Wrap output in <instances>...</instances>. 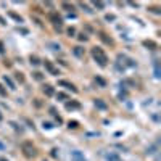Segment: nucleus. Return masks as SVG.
I'll use <instances>...</instances> for the list:
<instances>
[{"instance_id": "nucleus-1", "label": "nucleus", "mask_w": 161, "mask_h": 161, "mask_svg": "<svg viewBox=\"0 0 161 161\" xmlns=\"http://www.w3.org/2000/svg\"><path fill=\"white\" fill-rule=\"evenodd\" d=\"M92 57H94V60L97 63H99V66L105 68V66L108 65V57H107V53L103 52L102 47H94L92 48Z\"/></svg>"}, {"instance_id": "nucleus-2", "label": "nucleus", "mask_w": 161, "mask_h": 161, "mask_svg": "<svg viewBox=\"0 0 161 161\" xmlns=\"http://www.w3.org/2000/svg\"><path fill=\"white\" fill-rule=\"evenodd\" d=\"M134 66H137V63H135L134 60L127 58V57H126V55H123V53L118 55V58H116V68L119 69V71H124L126 68H134Z\"/></svg>"}, {"instance_id": "nucleus-3", "label": "nucleus", "mask_w": 161, "mask_h": 161, "mask_svg": "<svg viewBox=\"0 0 161 161\" xmlns=\"http://www.w3.org/2000/svg\"><path fill=\"white\" fill-rule=\"evenodd\" d=\"M21 151H23V155L27 159H32V158L37 156V150H36V147L32 145V142H23V145H21Z\"/></svg>"}, {"instance_id": "nucleus-4", "label": "nucleus", "mask_w": 161, "mask_h": 161, "mask_svg": "<svg viewBox=\"0 0 161 161\" xmlns=\"http://www.w3.org/2000/svg\"><path fill=\"white\" fill-rule=\"evenodd\" d=\"M50 21L53 23V26H55V29H58V31H61V27H63V19H61V16L58 15V13H50Z\"/></svg>"}, {"instance_id": "nucleus-5", "label": "nucleus", "mask_w": 161, "mask_h": 161, "mask_svg": "<svg viewBox=\"0 0 161 161\" xmlns=\"http://www.w3.org/2000/svg\"><path fill=\"white\" fill-rule=\"evenodd\" d=\"M58 86H61V87H65V89H68V90H71V92H78V89L74 87V84L73 82H69V81H65V79H61V81H58Z\"/></svg>"}, {"instance_id": "nucleus-6", "label": "nucleus", "mask_w": 161, "mask_h": 161, "mask_svg": "<svg viewBox=\"0 0 161 161\" xmlns=\"http://www.w3.org/2000/svg\"><path fill=\"white\" fill-rule=\"evenodd\" d=\"M44 65H45V68H47V71H48V73H50V74H53V76H58V74H60V71H58V68H55L52 61H47V60H45V61H44Z\"/></svg>"}, {"instance_id": "nucleus-7", "label": "nucleus", "mask_w": 161, "mask_h": 161, "mask_svg": "<svg viewBox=\"0 0 161 161\" xmlns=\"http://www.w3.org/2000/svg\"><path fill=\"white\" fill-rule=\"evenodd\" d=\"M99 37H100V39H102V42H105L107 45H113V44H115L113 39H111V37L108 36V34H105V32H100V34H99Z\"/></svg>"}, {"instance_id": "nucleus-8", "label": "nucleus", "mask_w": 161, "mask_h": 161, "mask_svg": "<svg viewBox=\"0 0 161 161\" xmlns=\"http://www.w3.org/2000/svg\"><path fill=\"white\" fill-rule=\"evenodd\" d=\"M42 90H44V94L47 97H52L55 94V89H53V86H50V84H45V86L42 87Z\"/></svg>"}, {"instance_id": "nucleus-9", "label": "nucleus", "mask_w": 161, "mask_h": 161, "mask_svg": "<svg viewBox=\"0 0 161 161\" xmlns=\"http://www.w3.org/2000/svg\"><path fill=\"white\" fill-rule=\"evenodd\" d=\"M94 105H95L99 110H107V108H108V105L105 103L102 99H95V100H94Z\"/></svg>"}, {"instance_id": "nucleus-10", "label": "nucleus", "mask_w": 161, "mask_h": 161, "mask_svg": "<svg viewBox=\"0 0 161 161\" xmlns=\"http://www.w3.org/2000/svg\"><path fill=\"white\" fill-rule=\"evenodd\" d=\"M65 108H66V110H79V108H81V103H79V102H68V103L65 105Z\"/></svg>"}, {"instance_id": "nucleus-11", "label": "nucleus", "mask_w": 161, "mask_h": 161, "mask_svg": "<svg viewBox=\"0 0 161 161\" xmlns=\"http://www.w3.org/2000/svg\"><path fill=\"white\" fill-rule=\"evenodd\" d=\"M143 47L150 48V50H155V48H158L156 42H153V40H143Z\"/></svg>"}, {"instance_id": "nucleus-12", "label": "nucleus", "mask_w": 161, "mask_h": 161, "mask_svg": "<svg viewBox=\"0 0 161 161\" xmlns=\"http://www.w3.org/2000/svg\"><path fill=\"white\" fill-rule=\"evenodd\" d=\"M73 53H74L78 58H82L86 52H84V48H82V47H74V48H73Z\"/></svg>"}, {"instance_id": "nucleus-13", "label": "nucleus", "mask_w": 161, "mask_h": 161, "mask_svg": "<svg viewBox=\"0 0 161 161\" xmlns=\"http://www.w3.org/2000/svg\"><path fill=\"white\" fill-rule=\"evenodd\" d=\"M3 82H5V84H6V86H8V87H10L11 90H15V89H16L15 82H13V81H11V79L8 78V76H3Z\"/></svg>"}, {"instance_id": "nucleus-14", "label": "nucleus", "mask_w": 161, "mask_h": 161, "mask_svg": "<svg viewBox=\"0 0 161 161\" xmlns=\"http://www.w3.org/2000/svg\"><path fill=\"white\" fill-rule=\"evenodd\" d=\"M50 115H52V116L55 118V119H57V123H58V124H61V123H63V119H61V116H60V115L57 113V110H55L53 107L50 108Z\"/></svg>"}, {"instance_id": "nucleus-15", "label": "nucleus", "mask_w": 161, "mask_h": 161, "mask_svg": "<svg viewBox=\"0 0 161 161\" xmlns=\"http://www.w3.org/2000/svg\"><path fill=\"white\" fill-rule=\"evenodd\" d=\"M29 61H31V65H34V66H39L40 65V60H39V57H36V55H31Z\"/></svg>"}, {"instance_id": "nucleus-16", "label": "nucleus", "mask_w": 161, "mask_h": 161, "mask_svg": "<svg viewBox=\"0 0 161 161\" xmlns=\"http://www.w3.org/2000/svg\"><path fill=\"white\" fill-rule=\"evenodd\" d=\"M155 78H156V79H159V78H161V71H159V61H158V60H155Z\"/></svg>"}, {"instance_id": "nucleus-17", "label": "nucleus", "mask_w": 161, "mask_h": 161, "mask_svg": "<svg viewBox=\"0 0 161 161\" xmlns=\"http://www.w3.org/2000/svg\"><path fill=\"white\" fill-rule=\"evenodd\" d=\"M73 158H74L76 161H86V158L81 155V151H73Z\"/></svg>"}, {"instance_id": "nucleus-18", "label": "nucleus", "mask_w": 161, "mask_h": 161, "mask_svg": "<svg viewBox=\"0 0 161 161\" xmlns=\"http://www.w3.org/2000/svg\"><path fill=\"white\" fill-rule=\"evenodd\" d=\"M8 16H10V18H13L15 21H18V23H23V18H21L19 15H16V13H13V11H10V13H8Z\"/></svg>"}, {"instance_id": "nucleus-19", "label": "nucleus", "mask_w": 161, "mask_h": 161, "mask_svg": "<svg viewBox=\"0 0 161 161\" xmlns=\"http://www.w3.org/2000/svg\"><path fill=\"white\" fill-rule=\"evenodd\" d=\"M32 78L36 79V81H44V74L39 73V71H34V73H32Z\"/></svg>"}, {"instance_id": "nucleus-20", "label": "nucleus", "mask_w": 161, "mask_h": 161, "mask_svg": "<svg viewBox=\"0 0 161 161\" xmlns=\"http://www.w3.org/2000/svg\"><path fill=\"white\" fill-rule=\"evenodd\" d=\"M47 47H50L52 48V50H60V44H57V42H48V44H47Z\"/></svg>"}, {"instance_id": "nucleus-21", "label": "nucleus", "mask_w": 161, "mask_h": 161, "mask_svg": "<svg viewBox=\"0 0 161 161\" xmlns=\"http://www.w3.org/2000/svg\"><path fill=\"white\" fill-rule=\"evenodd\" d=\"M107 159H108V161H118V159H119V156H118L116 153H108V155H107Z\"/></svg>"}, {"instance_id": "nucleus-22", "label": "nucleus", "mask_w": 161, "mask_h": 161, "mask_svg": "<svg viewBox=\"0 0 161 161\" xmlns=\"http://www.w3.org/2000/svg\"><path fill=\"white\" fill-rule=\"evenodd\" d=\"M78 39H79L81 42H87V40H89V36H87L86 32H81V34H78Z\"/></svg>"}, {"instance_id": "nucleus-23", "label": "nucleus", "mask_w": 161, "mask_h": 161, "mask_svg": "<svg viewBox=\"0 0 161 161\" xmlns=\"http://www.w3.org/2000/svg\"><path fill=\"white\" fill-rule=\"evenodd\" d=\"M158 148V143H155V145H151L150 148H147V155H153L155 153V150Z\"/></svg>"}, {"instance_id": "nucleus-24", "label": "nucleus", "mask_w": 161, "mask_h": 161, "mask_svg": "<svg viewBox=\"0 0 161 161\" xmlns=\"http://www.w3.org/2000/svg\"><path fill=\"white\" fill-rule=\"evenodd\" d=\"M61 6H63L65 10H74V5H73V3H68V2H63Z\"/></svg>"}, {"instance_id": "nucleus-25", "label": "nucleus", "mask_w": 161, "mask_h": 161, "mask_svg": "<svg viewBox=\"0 0 161 161\" xmlns=\"http://www.w3.org/2000/svg\"><path fill=\"white\" fill-rule=\"evenodd\" d=\"M95 82L99 84V86H102V87H107V82H105V79L99 78V76H97V78H95Z\"/></svg>"}, {"instance_id": "nucleus-26", "label": "nucleus", "mask_w": 161, "mask_h": 161, "mask_svg": "<svg viewBox=\"0 0 161 161\" xmlns=\"http://www.w3.org/2000/svg\"><path fill=\"white\" fill-rule=\"evenodd\" d=\"M42 126H44V129H47V131L53 129V124H52V123H48V121H44V123H42Z\"/></svg>"}, {"instance_id": "nucleus-27", "label": "nucleus", "mask_w": 161, "mask_h": 161, "mask_svg": "<svg viewBox=\"0 0 161 161\" xmlns=\"http://www.w3.org/2000/svg\"><path fill=\"white\" fill-rule=\"evenodd\" d=\"M151 13H155V15H161V10L158 8V6H150V8H148Z\"/></svg>"}, {"instance_id": "nucleus-28", "label": "nucleus", "mask_w": 161, "mask_h": 161, "mask_svg": "<svg viewBox=\"0 0 161 161\" xmlns=\"http://www.w3.org/2000/svg\"><path fill=\"white\" fill-rule=\"evenodd\" d=\"M79 5H81V6H82V8H84V10H86L87 13H90V15H92V13H94V10H90V8H89V5H87V3H82V2H81Z\"/></svg>"}, {"instance_id": "nucleus-29", "label": "nucleus", "mask_w": 161, "mask_h": 161, "mask_svg": "<svg viewBox=\"0 0 161 161\" xmlns=\"http://www.w3.org/2000/svg\"><path fill=\"white\" fill-rule=\"evenodd\" d=\"M78 126H79L78 121H69V123H68V127H69V129H76Z\"/></svg>"}, {"instance_id": "nucleus-30", "label": "nucleus", "mask_w": 161, "mask_h": 161, "mask_svg": "<svg viewBox=\"0 0 161 161\" xmlns=\"http://www.w3.org/2000/svg\"><path fill=\"white\" fill-rule=\"evenodd\" d=\"M94 6H95V8H99V10H103L105 8V3L103 2H94Z\"/></svg>"}, {"instance_id": "nucleus-31", "label": "nucleus", "mask_w": 161, "mask_h": 161, "mask_svg": "<svg viewBox=\"0 0 161 161\" xmlns=\"http://www.w3.org/2000/svg\"><path fill=\"white\" fill-rule=\"evenodd\" d=\"M57 99H60V100H68V95L63 94V92H58L57 94Z\"/></svg>"}, {"instance_id": "nucleus-32", "label": "nucleus", "mask_w": 161, "mask_h": 161, "mask_svg": "<svg viewBox=\"0 0 161 161\" xmlns=\"http://www.w3.org/2000/svg\"><path fill=\"white\" fill-rule=\"evenodd\" d=\"M10 126H13V129H16V131H19V132H23V127H19V126H18L15 121H11V123H10Z\"/></svg>"}, {"instance_id": "nucleus-33", "label": "nucleus", "mask_w": 161, "mask_h": 161, "mask_svg": "<svg viewBox=\"0 0 161 161\" xmlns=\"http://www.w3.org/2000/svg\"><path fill=\"white\" fill-rule=\"evenodd\" d=\"M74 34H76V29H74V27H68V36H69V37H73Z\"/></svg>"}, {"instance_id": "nucleus-34", "label": "nucleus", "mask_w": 161, "mask_h": 161, "mask_svg": "<svg viewBox=\"0 0 161 161\" xmlns=\"http://www.w3.org/2000/svg\"><path fill=\"white\" fill-rule=\"evenodd\" d=\"M0 97H6V89H3L2 84H0Z\"/></svg>"}, {"instance_id": "nucleus-35", "label": "nucleus", "mask_w": 161, "mask_h": 161, "mask_svg": "<svg viewBox=\"0 0 161 161\" xmlns=\"http://www.w3.org/2000/svg\"><path fill=\"white\" fill-rule=\"evenodd\" d=\"M16 79H18L19 82H24V76L21 74V73H16Z\"/></svg>"}, {"instance_id": "nucleus-36", "label": "nucleus", "mask_w": 161, "mask_h": 161, "mask_svg": "<svg viewBox=\"0 0 161 161\" xmlns=\"http://www.w3.org/2000/svg\"><path fill=\"white\" fill-rule=\"evenodd\" d=\"M105 19H107V21H115L116 16L115 15H107V16H105Z\"/></svg>"}, {"instance_id": "nucleus-37", "label": "nucleus", "mask_w": 161, "mask_h": 161, "mask_svg": "<svg viewBox=\"0 0 161 161\" xmlns=\"http://www.w3.org/2000/svg\"><path fill=\"white\" fill-rule=\"evenodd\" d=\"M57 151H58L57 148H53V150H52V156H53V158H58V153H57Z\"/></svg>"}, {"instance_id": "nucleus-38", "label": "nucleus", "mask_w": 161, "mask_h": 161, "mask_svg": "<svg viewBox=\"0 0 161 161\" xmlns=\"http://www.w3.org/2000/svg\"><path fill=\"white\" fill-rule=\"evenodd\" d=\"M0 53H5V47H3V42H0Z\"/></svg>"}, {"instance_id": "nucleus-39", "label": "nucleus", "mask_w": 161, "mask_h": 161, "mask_svg": "<svg viewBox=\"0 0 161 161\" xmlns=\"http://www.w3.org/2000/svg\"><path fill=\"white\" fill-rule=\"evenodd\" d=\"M151 118H153V121H156V123L159 121V116H158L156 113H155V115H151Z\"/></svg>"}, {"instance_id": "nucleus-40", "label": "nucleus", "mask_w": 161, "mask_h": 161, "mask_svg": "<svg viewBox=\"0 0 161 161\" xmlns=\"http://www.w3.org/2000/svg\"><path fill=\"white\" fill-rule=\"evenodd\" d=\"M0 24H6V23H5V19H3L2 16H0Z\"/></svg>"}, {"instance_id": "nucleus-41", "label": "nucleus", "mask_w": 161, "mask_h": 161, "mask_svg": "<svg viewBox=\"0 0 161 161\" xmlns=\"http://www.w3.org/2000/svg\"><path fill=\"white\" fill-rule=\"evenodd\" d=\"M0 150H5V145H3L2 142H0Z\"/></svg>"}, {"instance_id": "nucleus-42", "label": "nucleus", "mask_w": 161, "mask_h": 161, "mask_svg": "<svg viewBox=\"0 0 161 161\" xmlns=\"http://www.w3.org/2000/svg\"><path fill=\"white\" fill-rule=\"evenodd\" d=\"M0 161H8V159H5V158H0Z\"/></svg>"}, {"instance_id": "nucleus-43", "label": "nucleus", "mask_w": 161, "mask_h": 161, "mask_svg": "<svg viewBox=\"0 0 161 161\" xmlns=\"http://www.w3.org/2000/svg\"><path fill=\"white\" fill-rule=\"evenodd\" d=\"M0 119H2V115H0Z\"/></svg>"}, {"instance_id": "nucleus-44", "label": "nucleus", "mask_w": 161, "mask_h": 161, "mask_svg": "<svg viewBox=\"0 0 161 161\" xmlns=\"http://www.w3.org/2000/svg\"><path fill=\"white\" fill-rule=\"evenodd\" d=\"M118 161H121V159H118Z\"/></svg>"}, {"instance_id": "nucleus-45", "label": "nucleus", "mask_w": 161, "mask_h": 161, "mask_svg": "<svg viewBox=\"0 0 161 161\" xmlns=\"http://www.w3.org/2000/svg\"><path fill=\"white\" fill-rule=\"evenodd\" d=\"M44 161H45V159H44Z\"/></svg>"}]
</instances>
